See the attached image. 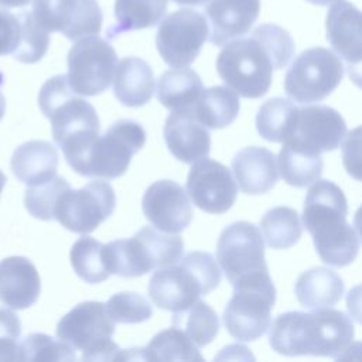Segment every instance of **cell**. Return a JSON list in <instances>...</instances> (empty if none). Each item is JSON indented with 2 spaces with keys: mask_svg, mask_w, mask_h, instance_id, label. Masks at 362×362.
<instances>
[{
  "mask_svg": "<svg viewBox=\"0 0 362 362\" xmlns=\"http://www.w3.org/2000/svg\"><path fill=\"white\" fill-rule=\"evenodd\" d=\"M296 45L284 28L277 24H260L247 37L226 42L216 58L221 79L238 95L257 99L267 93L273 71L284 68Z\"/></svg>",
  "mask_w": 362,
  "mask_h": 362,
  "instance_id": "6da1fadb",
  "label": "cell"
},
{
  "mask_svg": "<svg viewBox=\"0 0 362 362\" xmlns=\"http://www.w3.org/2000/svg\"><path fill=\"white\" fill-rule=\"evenodd\" d=\"M269 329V344L280 355L335 359L349 346L355 334L351 318L331 307L315 308L311 313H283Z\"/></svg>",
  "mask_w": 362,
  "mask_h": 362,
  "instance_id": "7a4b0ae2",
  "label": "cell"
},
{
  "mask_svg": "<svg viewBox=\"0 0 362 362\" xmlns=\"http://www.w3.org/2000/svg\"><path fill=\"white\" fill-rule=\"evenodd\" d=\"M348 202L342 189L328 180H317L308 189L303 223L314 240L320 259L331 266L351 264L359 252V239L346 222Z\"/></svg>",
  "mask_w": 362,
  "mask_h": 362,
  "instance_id": "3957f363",
  "label": "cell"
},
{
  "mask_svg": "<svg viewBox=\"0 0 362 362\" xmlns=\"http://www.w3.org/2000/svg\"><path fill=\"white\" fill-rule=\"evenodd\" d=\"M38 105L42 115L51 120L54 141L75 170L99 136L100 126L95 107L75 95L66 75H57L44 82Z\"/></svg>",
  "mask_w": 362,
  "mask_h": 362,
  "instance_id": "277c9868",
  "label": "cell"
},
{
  "mask_svg": "<svg viewBox=\"0 0 362 362\" xmlns=\"http://www.w3.org/2000/svg\"><path fill=\"white\" fill-rule=\"evenodd\" d=\"M221 277V269L211 253L189 252L175 263L153 273L148 296L158 308L177 313L215 290Z\"/></svg>",
  "mask_w": 362,
  "mask_h": 362,
  "instance_id": "5b68a950",
  "label": "cell"
},
{
  "mask_svg": "<svg viewBox=\"0 0 362 362\" xmlns=\"http://www.w3.org/2000/svg\"><path fill=\"white\" fill-rule=\"evenodd\" d=\"M182 238L154 226H143L133 238L116 239L105 245V262L110 274L139 277L180 260Z\"/></svg>",
  "mask_w": 362,
  "mask_h": 362,
  "instance_id": "8992f818",
  "label": "cell"
},
{
  "mask_svg": "<svg viewBox=\"0 0 362 362\" xmlns=\"http://www.w3.org/2000/svg\"><path fill=\"white\" fill-rule=\"evenodd\" d=\"M276 288L269 272L257 273L233 284V296L223 311V324L238 341L260 338L272 325Z\"/></svg>",
  "mask_w": 362,
  "mask_h": 362,
  "instance_id": "52a82bcc",
  "label": "cell"
},
{
  "mask_svg": "<svg viewBox=\"0 0 362 362\" xmlns=\"http://www.w3.org/2000/svg\"><path fill=\"white\" fill-rule=\"evenodd\" d=\"M57 337L82 352L83 361L117 359L120 349L113 342L115 321L100 301L76 304L57 324Z\"/></svg>",
  "mask_w": 362,
  "mask_h": 362,
  "instance_id": "ba28073f",
  "label": "cell"
},
{
  "mask_svg": "<svg viewBox=\"0 0 362 362\" xmlns=\"http://www.w3.org/2000/svg\"><path fill=\"white\" fill-rule=\"evenodd\" d=\"M144 143L143 126L130 119H120L95 139L74 171L90 178H117L126 173L133 156Z\"/></svg>",
  "mask_w": 362,
  "mask_h": 362,
  "instance_id": "9c48e42d",
  "label": "cell"
},
{
  "mask_svg": "<svg viewBox=\"0 0 362 362\" xmlns=\"http://www.w3.org/2000/svg\"><path fill=\"white\" fill-rule=\"evenodd\" d=\"M344 78V65L337 54L314 47L294 58L284 78V90L298 103H314L325 99Z\"/></svg>",
  "mask_w": 362,
  "mask_h": 362,
  "instance_id": "30bf717a",
  "label": "cell"
},
{
  "mask_svg": "<svg viewBox=\"0 0 362 362\" xmlns=\"http://www.w3.org/2000/svg\"><path fill=\"white\" fill-rule=\"evenodd\" d=\"M116 66L117 55L110 42L98 35H88L71 47L66 78L75 93L96 96L110 86Z\"/></svg>",
  "mask_w": 362,
  "mask_h": 362,
  "instance_id": "8fae6325",
  "label": "cell"
},
{
  "mask_svg": "<svg viewBox=\"0 0 362 362\" xmlns=\"http://www.w3.org/2000/svg\"><path fill=\"white\" fill-rule=\"evenodd\" d=\"M216 260L232 286L253 274L269 272L263 233L247 221L230 223L219 235Z\"/></svg>",
  "mask_w": 362,
  "mask_h": 362,
  "instance_id": "7c38bea8",
  "label": "cell"
},
{
  "mask_svg": "<svg viewBox=\"0 0 362 362\" xmlns=\"http://www.w3.org/2000/svg\"><path fill=\"white\" fill-rule=\"evenodd\" d=\"M116 195L112 185L96 180L79 189L66 188L58 198L54 219L75 233H89L115 211Z\"/></svg>",
  "mask_w": 362,
  "mask_h": 362,
  "instance_id": "4fadbf2b",
  "label": "cell"
},
{
  "mask_svg": "<svg viewBox=\"0 0 362 362\" xmlns=\"http://www.w3.org/2000/svg\"><path fill=\"white\" fill-rule=\"evenodd\" d=\"M208 38L206 18L199 11L180 8L161 21L156 34V47L165 64L184 68L195 61Z\"/></svg>",
  "mask_w": 362,
  "mask_h": 362,
  "instance_id": "5bb4252c",
  "label": "cell"
},
{
  "mask_svg": "<svg viewBox=\"0 0 362 362\" xmlns=\"http://www.w3.org/2000/svg\"><path fill=\"white\" fill-rule=\"evenodd\" d=\"M346 136L341 113L325 105H310L297 109L291 130L283 140L297 150L311 154L332 151Z\"/></svg>",
  "mask_w": 362,
  "mask_h": 362,
  "instance_id": "9a60e30c",
  "label": "cell"
},
{
  "mask_svg": "<svg viewBox=\"0 0 362 362\" xmlns=\"http://www.w3.org/2000/svg\"><path fill=\"white\" fill-rule=\"evenodd\" d=\"M33 14L48 33L68 40L98 35L103 14L96 0H34Z\"/></svg>",
  "mask_w": 362,
  "mask_h": 362,
  "instance_id": "2e32d148",
  "label": "cell"
},
{
  "mask_svg": "<svg viewBox=\"0 0 362 362\" xmlns=\"http://www.w3.org/2000/svg\"><path fill=\"white\" fill-rule=\"evenodd\" d=\"M187 192L201 211L218 215L232 208L238 197V185L228 167L205 157L191 167Z\"/></svg>",
  "mask_w": 362,
  "mask_h": 362,
  "instance_id": "e0dca14e",
  "label": "cell"
},
{
  "mask_svg": "<svg viewBox=\"0 0 362 362\" xmlns=\"http://www.w3.org/2000/svg\"><path fill=\"white\" fill-rule=\"evenodd\" d=\"M141 208L147 221L167 233L182 232L194 215L188 192L171 180L153 182L143 195Z\"/></svg>",
  "mask_w": 362,
  "mask_h": 362,
  "instance_id": "ac0fdd59",
  "label": "cell"
},
{
  "mask_svg": "<svg viewBox=\"0 0 362 362\" xmlns=\"http://www.w3.org/2000/svg\"><path fill=\"white\" fill-rule=\"evenodd\" d=\"M260 13V0H211L205 6L209 21V41L222 47L245 35Z\"/></svg>",
  "mask_w": 362,
  "mask_h": 362,
  "instance_id": "d6986e66",
  "label": "cell"
},
{
  "mask_svg": "<svg viewBox=\"0 0 362 362\" xmlns=\"http://www.w3.org/2000/svg\"><path fill=\"white\" fill-rule=\"evenodd\" d=\"M164 140L170 153L182 163H195L211 151V134L192 110H173L164 124Z\"/></svg>",
  "mask_w": 362,
  "mask_h": 362,
  "instance_id": "ffe728a7",
  "label": "cell"
},
{
  "mask_svg": "<svg viewBox=\"0 0 362 362\" xmlns=\"http://www.w3.org/2000/svg\"><path fill=\"white\" fill-rule=\"evenodd\" d=\"M327 40L348 64L362 61V11L346 0L335 1L325 18Z\"/></svg>",
  "mask_w": 362,
  "mask_h": 362,
  "instance_id": "44dd1931",
  "label": "cell"
},
{
  "mask_svg": "<svg viewBox=\"0 0 362 362\" xmlns=\"http://www.w3.org/2000/svg\"><path fill=\"white\" fill-rule=\"evenodd\" d=\"M41 291V279L31 260L10 256L0 260V301L13 310L35 304Z\"/></svg>",
  "mask_w": 362,
  "mask_h": 362,
  "instance_id": "7402d4cb",
  "label": "cell"
},
{
  "mask_svg": "<svg viewBox=\"0 0 362 362\" xmlns=\"http://www.w3.org/2000/svg\"><path fill=\"white\" fill-rule=\"evenodd\" d=\"M232 170L239 188L249 195L270 191L279 180L276 156L264 147L250 146L238 151L232 160Z\"/></svg>",
  "mask_w": 362,
  "mask_h": 362,
  "instance_id": "603a6c76",
  "label": "cell"
},
{
  "mask_svg": "<svg viewBox=\"0 0 362 362\" xmlns=\"http://www.w3.org/2000/svg\"><path fill=\"white\" fill-rule=\"evenodd\" d=\"M58 151L45 140L20 144L11 156V171L21 182L38 185L57 177Z\"/></svg>",
  "mask_w": 362,
  "mask_h": 362,
  "instance_id": "cb8c5ba5",
  "label": "cell"
},
{
  "mask_svg": "<svg viewBox=\"0 0 362 362\" xmlns=\"http://www.w3.org/2000/svg\"><path fill=\"white\" fill-rule=\"evenodd\" d=\"M154 74L151 66L139 57H126L119 61L113 78L116 99L130 107L146 105L154 93Z\"/></svg>",
  "mask_w": 362,
  "mask_h": 362,
  "instance_id": "d4e9b609",
  "label": "cell"
},
{
  "mask_svg": "<svg viewBox=\"0 0 362 362\" xmlns=\"http://www.w3.org/2000/svg\"><path fill=\"white\" fill-rule=\"evenodd\" d=\"M294 294L307 308L332 307L342 298L344 281L328 267H313L298 276Z\"/></svg>",
  "mask_w": 362,
  "mask_h": 362,
  "instance_id": "484cf974",
  "label": "cell"
},
{
  "mask_svg": "<svg viewBox=\"0 0 362 362\" xmlns=\"http://www.w3.org/2000/svg\"><path fill=\"white\" fill-rule=\"evenodd\" d=\"M202 90L199 75L188 66L165 71L157 83L158 102L170 110H192Z\"/></svg>",
  "mask_w": 362,
  "mask_h": 362,
  "instance_id": "4316f807",
  "label": "cell"
},
{
  "mask_svg": "<svg viewBox=\"0 0 362 362\" xmlns=\"http://www.w3.org/2000/svg\"><path fill=\"white\" fill-rule=\"evenodd\" d=\"M167 1L168 0H116V23L107 28V38L157 25L165 17Z\"/></svg>",
  "mask_w": 362,
  "mask_h": 362,
  "instance_id": "83f0119b",
  "label": "cell"
},
{
  "mask_svg": "<svg viewBox=\"0 0 362 362\" xmlns=\"http://www.w3.org/2000/svg\"><path fill=\"white\" fill-rule=\"evenodd\" d=\"M240 109L238 93L229 86L204 89L192 107L194 116L208 129H223L238 116Z\"/></svg>",
  "mask_w": 362,
  "mask_h": 362,
  "instance_id": "f1b7e54d",
  "label": "cell"
},
{
  "mask_svg": "<svg viewBox=\"0 0 362 362\" xmlns=\"http://www.w3.org/2000/svg\"><path fill=\"white\" fill-rule=\"evenodd\" d=\"M144 361H202L199 348L188 335L177 328L170 327L157 332L147 346L141 348Z\"/></svg>",
  "mask_w": 362,
  "mask_h": 362,
  "instance_id": "f546056e",
  "label": "cell"
},
{
  "mask_svg": "<svg viewBox=\"0 0 362 362\" xmlns=\"http://www.w3.org/2000/svg\"><path fill=\"white\" fill-rule=\"evenodd\" d=\"M260 230L272 249H288L298 242L303 233L297 211L288 206H274L260 219Z\"/></svg>",
  "mask_w": 362,
  "mask_h": 362,
  "instance_id": "4dcf8cb0",
  "label": "cell"
},
{
  "mask_svg": "<svg viewBox=\"0 0 362 362\" xmlns=\"http://www.w3.org/2000/svg\"><path fill=\"white\" fill-rule=\"evenodd\" d=\"M277 160L283 181L296 188L315 182L322 174L321 154L301 151L283 143Z\"/></svg>",
  "mask_w": 362,
  "mask_h": 362,
  "instance_id": "1f68e13d",
  "label": "cell"
},
{
  "mask_svg": "<svg viewBox=\"0 0 362 362\" xmlns=\"http://www.w3.org/2000/svg\"><path fill=\"white\" fill-rule=\"evenodd\" d=\"M173 324L182 329L198 348L211 344L219 331V318L216 313L201 300L185 310L174 313Z\"/></svg>",
  "mask_w": 362,
  "mask_h": 362,
  "instance_id": "d6a6232c",
  "label": "cell"
},
{
  "mask_svg": "<svg viewBox=\"0 0 362 362\" xmlns=\"http://www.w3.org/2000/svg\"><path fill=\"white\" fill-rule=\"evenodd\" d=\"M298 106L283 98H273L264 102L256 115L259 134L273 143H283L288 136Z\"/></svg>",
  "mask_w": 362,
  "mask_h": 362,
  "instance_id": "836d02e7",
  "label": "cell"
},
{
  "mask_svg": "<svg viewBox=\"0 0 362 362\" xmlns=\"http://www.w3.org/2000/svg\"><path fill=\"white\" fill-rule=\"evenodd\" d=\"M105 245L90 236L79 238L71 247L74 272L86 283H100L110 276L105 262Z\"/></svg>",
  "mask_w": 362,
  "mask_h": 362,
  "instance_id": "e575fe53",
  "label": "cell"
},
{
  "mask_svg": "<svg viewBox=\"0 0 362 362\" xmlns=\"http://www.w3.org/2000/svg\"><path fill=\"white\" fill-rule=\"evenodd\" d=\"M75 349L47 334H30L18 345V361H75Z\"/></svg>",
  "mask_w": 362,
  "mask_h": 362,
  "instance_id": "d590c367",
  "label": "cell"
},
{
  "mask_svg": "<svg viewBox=\"0 0 362 362\" xmlns=\"http://www.w3.org/2000/svg\"><path fill=\"white\" fill-rule=\"evenodd\" d=\"M69 188V184L62 177H55L38 185H28L25 189L24 205L27 211L37 219H54V209L59 195Z\"/></svg>",
  "mask_w": 362,
  "mask_h": 362,
  "instance_id": "8d00e7d4",
  "label": "cell"
},
{
  "mask_svg": "<svg viewBox=\"0 0 362 362\" xmlns=\"http://www.w3.org/2000/svg\"><path fill=\"white\" fill-rule=\"evenodd\" d=\"M21 42L14 52V59L23 64H35L47 52L49 45V33L37 21L33 11H21Z\"/></svg>",
  "mask_w": 362,
  "mask_h": 362,
  "instance_id": "74e56055",
  "label": "cell"
},
{
  "mask_svg": "<svg viewBox=\"0 0 362 362\" xmlns=\"http://www.w3.org/2000/svg\"><path fill=\"white\" fill-rule=\"evenodd\" d=\"M106 310L110 318L120 324H139L153 315L148 300L141 294L130 291L113 294L106 303Z\"/></svg>",
  "mask_w": 362,
  "mask_h": 362,
  "instance_id": "f35d334b",
  "label": "cell"
},
{
  "mask_svg": "<svg viewBox=\"0 0 362 362\" xmlns=\"http://www.w3.org/2000/svg\"><path fill=\"white\" fill-rule=\"evenodd\" d=\"M21 322L11 310L0 307V361H18Z\"/></svg>",
  "mask_w": 362,
  "mask_h": 362,
  "instance_id": "ab89813d",
  "label": "cell"
},
{
  "mask_svg": "<svg viewBox=\"0 0 362 362\" xmlns=\"http://www.w3.org/2000/svg\"><path fill=\"white\" fill-rule=\"evenodd\" d=\"M341 154L346 173L352 178L362 181V124L346 134L341 147Z\"/></svg>",
  "mask_w": 362,
  "mask_h": 362,
  "instance_id": "60d3db41",
  "label": "cell"
},
{
  "mask_svg": "<svg viewBox=\"0 0 362 362\" xmlns=\"http://www.w3.org/2000/svg\"><path fill=\"white\" fill-rule=\"evenodd\" d=\"M21 16L0 8V55H14L21 42Z\"/></svg>",
  "mask_w": 362,
  "mask_h": 362,
  "instance_id": "b9f144b4",
  "label": "cell"
},
{
  "mask_svg": "<svg viewBox=\"0 0 362 362\" xmlns=\"http://www.w3.org/2000/svg\"><path fill=\"white\" fill-rule=\"evenodd\" d=\"M346 307L349 315L359 324H362V284H358L346 294Z\"/></svg>",
  "mask_w": 362,
  "mask_h": 362,
  "instance_id": "7bdbcfd3",
  "label": "cell"
},
{
  "mask_svg": "<svg viewBox=\"0 0 362 362\" xmlns=\"http://www.w3.org/2000/svg\"><path fill=\"white\" fill-rule=\"evenodd\" d=\"M348 74L349 79L362 89V61L356 64H348Z\"/></svg>",
  "mask_w": 362,
  "mask_h": 362,
  "instance_id": "ee69618b",
  "label": "cell"
},
{
  "mask_svg": "<svg viewBox=\"0 0 362 362\" xmlns=\"http://www.w3.org/2000/svg\"><path fill=\"white\" fill-rule=\"evenodd\" d=\"M31 0H0V7L3 8H16V7H24Z\"/></svg>",
  "mask_w": 362,
  "mask_h": 362,
  "instance_id": "f6af8a7d",
  "label": "cell"
},
{
  "mask_svg": "<svg viewBox=\"0 0 362 362\" xmlns=\"http://www.w3.org/2000/svg\"><path fill=\"white\" fill-rule=\"evenodd\" d=\"M354 226L356 232L359 233V238L362 239V205L358 208L355 216H354Z\"/></svg>",
  "mask_w": 362,
  "mask_h": 362,
  "instance_id": "bcb514c9",
  "label": "cell"
},
{
  "mask_svg": "<svg viewBox=\"0 0 362 362\" xmlns=\"http://www.w3.org/2000/svg\"><path fill=\"white\" fill-rule=\"evenodd\" d=\"M3 82H4V76H3V74L0 72V120L3 119V116H4V112H6V98H4L3 92H1V86H3Z\"/></svg>",
  "mask_w": 362,
  "mask_h": 362,
  "instance_id": "7dc6e473",
  "label": "cell"
},
{
  "mask_svg": "<svg viewBox=\"0 0 362 362\" xmlns=\"http://www.w3.org/2000/svg\"><path fill=\"white\" fill-rule=\"evenodd\" d=\"M173 1L180 6H202L209 0H173Z\"/></svg>",
  "mask_w": 362,
  "mask_h": 362,
  "instance_id": "c3c4849f",
  "label": "cell"
},
{
  "mask_svg": "<svg viewBox=\"0 0 362 362\" xmlns=\"http://www.w3.org/2000/svg\"><path fill=\"white\" fill-rule=\"evenodd\" d=\"M307 1H310L311 4H315V6H329L338 0H307Z\"/></svg>",
  "mask_w": 362,
  "mask_h": 362,
  "instance_id": "681fc988",
  "label": "cell"
},
{
  "mask_svg": "<svg viewBox=\"0 0 362 362\" xmlns=\"http://www.w3.org/2000/svg\"><path fill=\"white\" fill-rule=\"evenodd\" d=\"M6 181H7V178H6V175L0 171V194H1V191H3V188H4V185H6Z\"/></svg>",
  "mask_w": 362,
  "mask_h": 362,
  "instance_id": "f907efd6",
  "label": "cell"
}]
</instances>
